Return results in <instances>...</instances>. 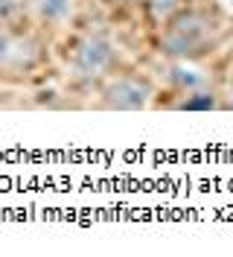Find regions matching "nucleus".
Here are the masks:
<instances>
[{
	"label": "nucleus",
	"instance_id": "1",
	"mask_svg": "<svg viewBox=\"0 0 233 257\" xmlns=\"http://www.w3.org/2000/svg\"><path fill=\"white\" fill-rule=\"evenodd\" d=\"M207 32L210 21L201 12H181L163 35V53L175 59H195L207 47Z\"/></svg>",
	"mask_w": 233,
	"mask_h": 257
},
{
	"label": "nucleus",
	"instance_id": "3",
	"mask_svg": "<svg viewBox=\"0 0 233 257\" xmlns=\"http://www.w3.org/2000/svg\"><path fill=\"white\" fill-rule=\"evenodd\" d=\"M105 105L108 108H123V111H137V108H146L149 105V96H152V88L149 82L131 79V76H120L114 79L105 88Z\"/></svg>",
	"mask_w": 233,
	"mask_h": 257
},
{
	"label": "nucleus",
	"instance_id": "4",
	"mask_svg": "<svg viewBox=\"0 0 233 257\" xmlns=\"http://www.w3.org/2000/svg\"><path fill=\"white\" fill-rule=\"evenodd\" d=\"M27 3L38 18L53 21V24H59L70 15V0H27Z\"/></svg>",
	"mask_w": 233,
	"mask_h": 257
},
{
	"label": "nucleus",
	"instance_id": "9",
	"mask_svg": "<svg viewBox=\"0 0 233 257\" xmlns=\"http://www.w3.org/2000/svg\"><path fill=\"white\" fill-rule=\"evenodd\" d=\"M230 105H233V96H230Z\"/></svg>",
	"mask_w": 233,
	"mask_h": 257
},
{
	"label": "nucleus",
	"instance_id": "7",
	"mask_svg": "<svg viewBox=\"0 0 233 257\" xmlns=\"http://www.w3.org/2000/svg\"><path fill=\"white\" fill-rule=\"evenodd\" d=\"M143 3H146V12L152 18H157V21L172 18L181 6H184V0H143Z\"/></svg>",
	"mask_w": 233,
	"mask_h": 257
},
{
	"label": "nucleus",
	"instance_id": "6",
	"mask_svg": "<svg viewBox=\"0 0 233 257\" xmlns=\"http://www.w3.org/2000/svg\"><path fill=\"white\" fill-rule=\"evenodd\" d=\"M169 79L175 82L181 91H186V94H189V91H198V88L204 85L201 73H198V70H189V67H184V64H175V67H172Z\"/></svg>",
	"mask_w": 233,
	"mask_h": 257
},
{
	"label": "nucleus",
	"instance_id": "8",
	"mask_svg": "<svg viewBox=\"0 0 233 257\" xmlns=\"http://www.w3.org/2000/svg\"><path fill=\"white\" fill-rule=\"evenodd\" d=\"M9 59H15V38L6 30H0V64H6Z\"/></svg>",
	"mask_w": 233,
	"mask_h": 257
},
{
	"label": "nucleus",
	"instance_id": "5",
	"mask_svg": "<svg viewBox=\"0 0 233 257\" xmlns=\"http://www.w3.org/2000/svg\"><path fill=\"white\" fill-rule=\"evenodd\" d=\"M218 99L216 94H210V91H189L186 94V99H181L178 102V108H184V111H210V108H216Z\"/></svg>",
	"mask_w": 233,
	"mask_h": 257
},
{
	"label": "nucleus",
	"instance_id": "2",
	"mask_svg": "<svg viewBox=\"0 0 233 257\" xmlns=\"http://www.w3.org/2000/svg\"><path fill=\"white\" fill-rule=\"evenodd\" d=\"M117 59V47L111 44L105 35H88V38H82L73 50V73L82 76V79H93V76H99V73H105L111 64Z\"/></svg>",
	"mask_w": 233,
	"mask_h": 257
}]
</instances>
